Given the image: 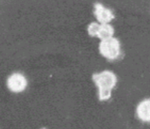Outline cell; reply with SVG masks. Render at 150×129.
<instances>
[{
    "label": "cell",
    "instance_id": "2",
    "mask_svg": "<svg viewBox=\"0 0 150 129\" xmlns=\"http://www.w3.org/2000/svg\"><path fill=\"white\" fill-rule=\"evenodd\" d=\"M99 52L109 60H115L120 54V44L115 37L101 40L98 46Z\"/></svg>",
    "mask_w": 150,
    "mask_h": 129
},
{
    "label": "cell",
    "instance_id": "1",
    "mask_svg": "<svg viewBox=\"0 0 150 129\" xmlns=\"http://www.w3.org/2000/svg\"><path fill=\"white\" fill-rule=\"evenodd\" d=\"M92 79L98 88V99L100 101L108 100L111 98V90L115 86L117 78L115 74L109 70L102 71L93 74Z\"/></svg>",
    "mask_w": 150,
    "mask_h": 129
},
{
    "label": "cell",
    "instance_id": "3",
    "mask_svg": "<svg viewBox=\"0 0 150 129\" xmlns=\"http://www.w3.org/2000/svg\"><path fill=\"white\" fill-rule=\"evenodd\" d=\"M28 85L26 77L20 73H14L7 79V86L15 93H20L25 90Z\"/></svg>",
    "mask_w": 150,
    "mask_h": 129
},
{
    "label": "cell",
    "instance_id": "4",
    "mask_svg": "<svg viewBox=\"0 0 150 129\" xmlns=\"http://www.w3.org/2000/svg\"><path fill=\"white\" fill-rule=\"evenodd\" d=\"M94 14L100 24L109 23L115 18L111 10L106 8L101 3H95Z\"/></svg>",
    "mask_w": 150,
    "mask_h": 129
},
{
    "label": "cell",
    "instance_id": "7",
    "mask_svg": "<svg viewBox=\"0 0 150 129\" xmlns=\"http://www.w3.org/2000/svg\"><path fill=\"white\" fill-rule=\"evenodd\" d=\"M99 27H100V23H98L93 22L90 23L87 28V32L88 34L91 36H97L98 33V30H99Z\"/></svg>",
    "mask_w": 150,
    "mask_h": 129
},
{
    "label": "cell",
    "instance_id": "6",
    "mask_svg": "<svg viewBox=\"0 0 150 129\" xmlns=\"http://www.w3.org/2000/svg\"><path fill=\"white\" fill-rule=\"evenodd\" d=\"M115 30L113 27L109 24V23H104V24H100L99 30H98V36L101 40H107V39L113 37Z\"/></svg>",
    "mask_w": 150,
    "mask_h": 129
},
{
    "label": "cell",
    "instance_id": "5",
    "mask_svg": "<svg viewBox=\"0 0 150 129\" xmlns=\"http://www.w3.org/2000/svg\"><path fill=\"white\" fill-rule=\"evenodd\" d=\"M137 116L144 122H150V99L142 101L137 109Z\"/></svg>",
    "mask_w": 150,
    "mask_h": 129
}]
</instances>
